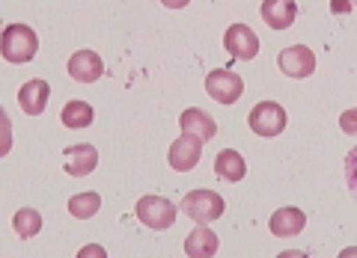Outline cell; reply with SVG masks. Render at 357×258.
<instances>
[{
	"label": "cell",
	"mask_w": 357,
	"mask_h": 258,
	"mask_svg": "<svg viewBox=\"0 0 357 258\" xmlns=\"http://www.w3.org/2000/svg\"><path fill=\"white\" fill-rule=\"evenodd\" d=\"M39 39L27 24H9L0 36V54L6 63H30L36 57Z\"/></svg>",
	"instance_id": "cell-1"
},
{
	"label": "cell",
	"mask_w": 357,
	"mask_h": 258,
	"mask_svg": "<svg viewBox=\"0 0 357 258\" xmlns=\"http://www.w3.org/2000/svg\"><path fill=\"white\" fill-rule=\"evenodd\" d=\"M182 214H188L199 226H208V223L223 217V199L215 190H191L182 199Z\"/></svg>",
	"instance_id": "cell-2"
},
{
	"label": "cell",
	"mask_w": 357,
	"mask_h": 258,
	"mask_svg": "<svg viewBox=\"0 0 357 258\" xmlns=\"http://www.w3.org/2000/svg\"><path fill=\"white\" fill-rule=\"evenodd\" d=\"M250 131L256 134V137H277V134L286 131V110L277 104V101H259L253 110H250Z\"/></svg>",
	"instance_id": "cell-3"
},
{
	"label": "cell",
	"mask_w": 357,
	"mask_h": 258,
	"mask_svg": "<svg viewBox=\"0 0 357 258\" xmlns=\"http://www.w3.org/2000/svg\"><path fill=\"white\" fill-rule=\"evenodd\" d=\"M137 220L155 232H164L176 223V205L164 196H143L137 202Z\"/></svg>",
	"instance_id": "cell-4"
},
{
	"label": "cell",
	"mask_w": 357,
	"mask_h": 258,
	"mask_svg": "<svg viewBox=\"0 0 357 258\" xmlns=\"http://www.w3.org/2000/svg\"><path fill=\"white\" fill-rule=\"evenodd\" d=\"M206 92H208V98H215L218 104H236L244 92V81L236 72L215 69L206 74Z\"/></svg>",
	"instance_id": "cell-5"
},
{
	"label": "cell",
	"mask_w": 357,
	"mask_h": 258,
	"mask_svg": "<svg viewBox=\"0 0 357 258\" xmlns=\"http://www.w3.org/2000/svg\"><path fill=\"white\" fill-rule=\"evenodd\" d=\"M277 65H280V72L286 77H295V81H301V77H310L312 72H316V57H312V51L307 48V45H292V48L280 51Z\"/></svg>",
	"instance_id": "cell-6"
},
{
	"label": "cell",
	"mask_w": 357,
	"mask_h": 258,
	"mask_svg": "<svg viewBox=\"0 0 357 258\" xmlns=\"http://www.w3.org/2000/svg\"><path fill=\"white\" fill-rule=\"evenodd\" d=\"M199 154H203V140L191 137V134H182V137L170 145L167 161H170V166L176 172H188V170H194V166L199 163Z\"/></svg>",
	"instance_id": "cell-7"
},
{
	"label": "cell",
	"mask_w": 357,
	"mask_h": 258,
	"mask_svg": "<svg viewBox=\"0 0 357 258\" xmlns=\"http://www.w3.org/2000/svg\"><path fill=\"white\" fill-rule=\"evenodd\" d=\"M223 48H227L236 60H253L259 54V39L248 24H232L223 36Z\"/></svg>",
	"instance_id": "cell-8"
},
{
	"label": "cell",
	"mask_w": 357,
	"mask_h": 258,
	"mask_svg": "<svg viewBox=\"0 0 357 258\" xmlns=\"http://www.w3.org/2000/svg\"><path fill=\"white\" fill-rule=\"evenodd\" d=\"M63 161H66V166H63L66 172L75 178H84L98 166V152H96V145H89V143H77L63 152Z\"/></svg>",
	"instance_id": "cell-9"
},
{
	"label": "cell",
	"mask_w": 357,
	"mask_h": 258,
	"mask_svg": "<svg viewBox=\"0 0 357 258\" xmlns=\"http://www.w3.org/2000/svg\"><path fill=\"white\" fill-rule=\"evenodd\" d=\"M69 74L77 83H96L105 74V63L96 51H77L69 60Z\"/></svg>",
	"instance_id": "cell-10"
},
{
	"label": "cell",
	"mask_w": 357,
	"mask_h": 258,
	"mask_svg": "<svg viewBox=\"0 0 357 258\" xmlns=\"http://www.w3.org/2000/svg\"><path fill=\"white\" fill-rule=\"evenodd\" d=\"M259 13H262V21L271 30H289L295 24L298 3L295 0H262Z\"/></svg>",
	"instance_id": "cell-11"
},
{
	"label": "cell",
	"mask_w": 357,
	"mask_h": 258,
	"mask_svg": "<svg viewBox=\"0 0 357 258\" xmlns=\"http://www.w3.org/2000/svg\"><path fill=\"white\" fill-rule=\"evenodd\" d=\"M178 125H182V134H191V137L203 140V143L215 140V134H218L215 119H211V116L206 113V110H197V107L185 110V113L178 116Z\"/></svg>",
	"instance_id": "cell-12"
},
{
	"label": "cell",
	"mask_w": 357,
	"mask_h": 258,
	"mask_svg": "<svg viewBox=\"0 0 357 258\" xmlns=\"http://www.w3.org/2000/svg\"><path fill=\"white\" fill-rule=\"evenodd\" d=\"M304 226H307V217L301 208H280L277 214H271V223H268L274 238H295Z\"/></svg>",
	"instance_id": "cell-13"
},
{
	"label": "cell",
	"mask_w": 357,
	"mask_h": 258,
	"mask_svg": "<svg viewBox=\"0 0 357 258\" xmlns=\"http://www.w3.org/2000/svg\"><path fill=\"white\" fill-rule=\"evenodd\" d=\"M48 95H51L48 83L36 77V81H27L24 86L18 89V104H21V110H24L27 116H39L45 110V104H48Z\"/></svg>",
	"instance_id": "cell-14"
},
{
	"label": "cell",
	"mask_w": 357,
	"mask_h": 258,
	"mask_svg": "<svg viewBox=\"0 0 357 258\" xmlns=\"http://www.w3.org/2000/svg\"><path fill=\"white\" fill-rule=\"evenodd\" d=\"M185 252L191 255V258H208V255H215L218 252V234L211 232V229H206V226L194 229L185 238Z\"/></svg>",
	"instance_id": "cell-15"
},
{
	"label": "cell",
	"mask_w": 357,
	"mask_h": 258,
	"mask_svg": "<svg viewBox=\"0 0 357 258\" xmlns=\"http://www.w3.org/2000/svg\"><path fill=\"white\" fill-rule=\"evenodd\" d=\"M215 172L218 178H223V182H241L244 172H248V166H244V158L238 152H232V149H223L218 158H215Z\"/></svg>",
	"instance_id": "cell-16"
},
{
	"label": "cell",
	"mask_w": 357,
	"mask_h": 258,
	"mask_svg": "<svg viewBox=\"0 0 357 258\" xmlns=\"http://www.w3.org/2000/svg\"><path fill=\"white\" fill-rule=\"evenodd\" d=\"M60 119L66 128H86L89 122H93V107H89L86 101H69V104L63 107Z\"/></svg>",
	"instance_id": "cell-17"
},
{
	"label": "cell",
	"mask_w": 357,
	"mask_h": 258,
	"mask_svg": "<svg viewBox=\"0 0 357 258\" xmlns=\"http://www.w3.org/2000/svg\"><path fill=\"white\" fill-rule=\"evenodd\" d=\"M98 208H102V196L98 193H77L69 199V214L77 220H89Z\"/></svg>",
	"instance_id": "cell-18"
},
{
	"label": "cell",
	"mask_w": 357,
	"mask_h": 258,
	"mask_svg": "<svg viewBox=\"0 0 357 258\" xmlns=\"http://www.w3.org/2000/svg\"><path fill=\"white\" fill-rule=\"evenodd\" d=\"M13 226L15 232L21 234V238H36L39 229H42V217H39V211H33V208H21L18 214L13 217Z\"/></svg>",
	"instance_id": "cell-19"
},
{
	"label": "cell",
	"mask_w": 357,
	"mask_h": 258,
	"mask_svg": "<svg viewBox=\"0 0 357 258\" xmlns=\"http://www.w3.org/2000/svg\"><path fill=\"white\" fill-rule=\"evenodd\" d=\"M345 178H349L351 193L357 196V149L349 152V161H345Z\"/></svg>",
	"instance_id": "cell-20"
},
{
	"label": "cell",
	"mask_w": 357,
	"mask_h": 258,
	"mask_svg": "<svg viewBox=\"0 0 357 258\" xmlns=\"http://www.w3.org/2000/svg\"><path fill=\"white\" fill-rule=\"evenodd\" d=\"M340 128L345 134H357V107L354 110H345V113L340 116Z\"/></svg>",
	"instance_id": "cell-21"
},
{
	"label": "cell",
	"mask_w": 357,
	"mask_h": 258,
	"mask_svg": "<svg viewBox=\"0 0 357 258\" xmlns=\"http://www.w3.org/2000/svg\"><path fill=\"white\" fill-rule=\"evenodd\" d=\"M351 6V0H331V13H349Z\"/></svg>",
	"instance_id": "cell-22"
},
{
	"label": "cell",
	"mask_w": 357,
	"mask_h": 258,
	"mask_svg": "<svg viewBox=\"0 0 357 258\" xmlns=\"http://www.w3.org/2000/svg\"><path fill=\"white\" fill-rule=\"evenodd\" d=\"M161 3H164L167 9H182V6L191 3V0H161Z\"/></svg>",
	"instance_id": "cell-23"
},
{
	"label": "cell",
	"mask_w": 357,
	"mask_h": 258,
	"mask_svg": "<svg viewBox=\"0 0 357 258\" xmlns=\"http://www.w3.org/2000/svg\"><path fill=\"white\" fill-rule=\"evenodd\" d=\"M351 3H354V6H357V0H351Z\"/></svg>",
	"instance_id": "cell-24"
}]
</instances>
